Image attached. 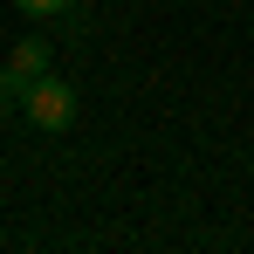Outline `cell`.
<instances>
[{
  "instance_id": "1",
  "label": "cell",
  "mask_w": 254,
  "mask_h": 254,
  "mask_svg": "<svg viewBox=\"0 0 254 254\" xmlns=\"http://www.w3.org/2000/svg\"><path fill=\"white\" fill-rule=\"evenodd\" d=\"M21 117H28L35 130H48V137L69 130V124H76V83H62V76H35L28 96H21Z\"/></svg>"
},
{
  "instance_id": "4",
  "label": "cell",
  "mask_w": 254,
  "mask_h": 254,
  "mask_svg": "<svg viewBox=\"0 0 254 254\" xmlns=\"http://www.w3.org/2000/svg\"><path fill=\"white\" fill-rule=\"evenodd\" d=\"M14 7H21V14H35V21H48V14H62L69 0H14Z\"/></svg>"
},
{
  "instance_id": "2",
  "label": "cell",
  "mask_w": 254,
  "mask_h": 254,
  "mask_svg": "<svg viewBox=\"0 0 254 254\" xmlns=\"http://www.w3.org/2000/svg\"><path fill=\"white\" fill-rule=\"evenodd\" d=\"M7 69H14L21 83H35V76H48V42H21L14 55H7Z\"/></svg>"
},
{
  "instance_id": "3",
  "label": "cell",
  "mask_w": 254,
  "mask_h": 254,
  "mask_svg": "<svg viewBox=\"0 0 254 254\" xmlns=\"http://www.w3.org/2000/svg\"><path fill=\"white\" fill-rule=\"evenodd\" d=\"M21 96H28V83L14 69H0V110H21Z\"/></svg>"
}]
</instances>
